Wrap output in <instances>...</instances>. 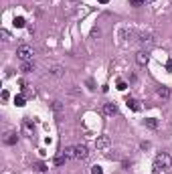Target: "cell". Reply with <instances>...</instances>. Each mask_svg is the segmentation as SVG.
<instances>
[{
	"label": "cell",
	"instance_id": "277c9868",
	"mask_svg": "<svg viewBox=\"0 0 172 174\" xmlns=\"http://www.w3.org/2000/svg\"><path fill=\"white\" fill-rule=\"evenodd\" d=\"M138 40L142 43V47H152V45H154V37L150 33H140Z\"/></svg>",
	"mask_w": 172,
	"mask_h": 174
},
{
	"label": "cell",
	"instance_id": "7c38bea8",
	"mask_svg": "<svg viewBox=\"0 0 172 174\" xmlns=\"http://www.w3.org/2000/svg\"><path fill=\"white\" fill-rule=\"evenodd\" d=\"M20 71H22V73H31V71H34V65H33V61H27V63H22V67H20Z\"/></svg>",
	"mask_w": 172,
	"mask_h": 174
},
{
	"label": "cell",
	"instance_id": "d4e9b609",
	"mask_svg": "<svg viewBox=\"0 0 172 174\" xmlns=\"http://www.w3.org/2000/svg\"><path fill=\"white\" fill-rule=\"evenodd\" d=\"M8 97H10V93H8L6 89H4V91H2V99H8Z\"/></svg>",
	"mask_w": 172,
	"mask_h": 174
},
{
	"label": "cell",
	"instance_id": "4316f807",
	"mask_svg": "<svg viewBox=\"0 0 172 174\" xmlns=\"http://www.w3.org/2000/svg\"><path fill=\"white\" fill-rule=\"evenodd\" d=\"M166 69H168V71H172V59L168 61V63H166Z\"/></svg>",
	"mask_w": 172,
	"mask_h": 174
},
{
	"label": "cell",
	"instance_id": "83f0119b",
	"mask_svg": "<svg viewBox=\"0 0 172 174\" xmlns=\"http://www.w3.org/2000/svg\"><path fill=\"white\" fill-rule=\"evenodd\" d=\"M99 2H101V4H107V2H109V0H99Z\"/></svg>",
	"mask_w": 172,
	"mask_h": 174
},
{
	"label": "cell",
	"instance_id": "ac0fdd59",
	"mask_svg": "<svg viewBox=\"0 0 172 174\" xmlns=\"http://www.w3.org/2000/svg\"><path fill=\"white\" fill-rule=\"evenodd\" d=\"M34 168H37L39 172H47V170H49V166H47L45 162H37V164H34Z\"/></svg>",
	"mask_w": 172,
	"mask_h": 174
},
{
	"label": "cell",
	"instance_id": "ffe728a7",
	"mask_svg": "<svg viewBox=\"0 0 172 174\" xmlns=\"http://www.w3.org/2000/svg\"><path fill=\"white\" fill-rule=\"evenodd\" d=\"M0 34H2V39H4V40H10V39H12V37H10V33H8L6 28H2V31H0Z\"/></svg>",
	"mask_w": 172,
	"mask_h": 174
},
{
	"label": "cell",
	"instance_id": "9a60e30c",
	"mask_svg": "<svg viewBox=\"0 0 172 174\" xmlns=\"http://www.w3.org/2000/svg\"><path fill=\"white\" fill-rule=\"evenodd\" d=\"M144 124H146L148 127H152V130H156V127H158V121H156V118H146Z\"/></svg>",
	"mask_w": 172,
	"mask_h": 174
},
{
	"label": "cell",
	"instance_id": "8992f818",
	"mask_svg": "<svg viewBox=\"0 0 172 174\" xmlns=\"http://www.w3.org/2000/svg\"><path fill=\"white\" fill-rule=\"evenodd\" d=\"M148 61H150L148 51H140V53L136 55V63H138V65H142V67H144V65H148Z\"/></svg>",
	"mask_w": 172,
	"mask_h": 174
},
{
	"label": "cell",
	"instance_id": "2e32d148",
	"mask_svg": "<svg viewBox=\"0 0 172 174\" xmlns=\"http://www.w3.org/2000/svg\"><path fill=\"white\" fill-rule=\"evenodd\" d=\"M63 156H65V158H75V146H69V148H65Z\"/></svg>",
	"mask_w": 172,
	"mask_h": 174
},
{
	"label": "cell",
	"instance_id": "7a4b0ae2",
	"mask_svg": "<svg viewBox=\"0 0 172 174\" xmlns=\"http://www.w3.org/2000/svg\"><path fill=\"white\" fill-rule=\"evenodd\" d=\"M16 55H18V59L22 61V63H27V61H33V47H28V45H20L18 49H16Z\"/></svg>",
	"mask_w": 172,
	"mask_h": 174
},
{
	"label": "cell",
	"instance_id": "5bb4252c",
	"mask_svg": "<svg viewBox=\"0 0 172 174\" xmlns=\"http://www.w3.org/2000/svg\"><path fill=\"white\" fill-rule=\"evenodd\" d=\"M12 24H14V27H16V28H22V27H24V24H27V20L22 18V16H14Z\"/></svg>",
	"mask_w": 172,
	"mask_h": 174
},
{
	"label": "cell",
	"instance_id": "4fadbf2b",
	"mask_svg": "<svg viewBox=\"0 0 172 174\" xmlns=\"http://www.w3.org/2000/svg\"><path fill=\"white\" fill-rule=\"evenodd\" d=\"M24 132L31 134V136H33V132H34V126L31 124V118H24Z\"/></svg>",
	"mask_w": 172,
	"mask_h": 174
},
{
	"label": "cell",
	"instance_id": "ba28073f",
	"mask_svg": "<svg viewBox=\"0 0 172 174\" xmlns=\"http://www.w3.org/2000/svg\"><path fill=\"white\" fill-rule=\"evenodd\" d=\"M103 114L105 115H115L118 114V105H115V103H105V105H103Z\"/></svg>",
	"mask_w": 172,
	"mask_h": 174
},
{
	"label": "cell",
	"instance_id": "e0dca14e",
	"mask_svg": "<svg viewBox=\"0 0 172 174\" xmlns=\"http://www.w3.org/2000/svg\"><path fill=\"white\" fill-rule=\"evenodd\" d=\"M14 105H16V107L24 105V95H16V97H14Z\"/></svg>",
	"mask_w": 172,
	"mask_h": 174
},
{
	"label": "cell",
	"instance_id": "5b68a950",
	"mask_svg": "<svg viewBox=\"0 0 172 174\" xmlns=\"http://www.w3.org/2000/svg\"><path fill=\"white\" fill-rule=\"evenodd\" d=\"M87 156H89V152H87V148L83 144L75 146V160H87Z\"/></svg>",
	"mask_w": 172,
	"mask_h": 174
},
{
	"label": "cell",
	"instance_id": "484cf974",
	"mask_svg": "<svg viewBox=\"0 0 172 174\" xmlns=\"http://www.w3.org/2000/svg\"><path fill=\"white\" fill-rule=\"evenodd\" d=\"M130 164H132V162H128V160H124V162H122V166L126 168V170H128V168H130Z\"/></svg>",
	"mask_w": 172,
	"mask_h": 174
},
{
	"label": "cell",
	"instance_id": "30bf717a",
	"mask_svg": "<svg viewBox=\"0 0 172 174\" xmlns=\"http://www.w3.org/2000/svg\"><path fill=\"white\" fill-rule=\"evenodd\" d=\"M49 71H51V75H53V77H63V73H65V69L61 67V65H53Z\"/></svg>",
	"mask_w": 172,
	"mask_h": 174
},
{
	"label": "cell",
	"instance_id": "603a6c76",
	"mask_svg": "<svg viewBox=\"0 0 172 174\" xmlns=\"http://www.w3.org/2000/svg\"><path fill=\"white\" fill-rule=\"evenodd\" d=\"M91 174H103V170H101V166H93L91 168Z\"/></svg>",
	"mask_w": 172,
	"mask_h": 174
},
{
	"label": "cell",
	"instance_id": "7402d4cb",
	"mask_svg": "<svg viewBox=\"0 0 172 174\" xmlns=\"http://www.w3.org/2000/svg\"><path fill=\"white\" fill-rule=\"evenodd\" d=\"M144 2H146V0H130V4H132V6H142Z\"/></svg>",
	"mask_w": 172,
	"mask_h": 174
},
{
	"label": "cell",
	"instance_id": "52a82bcc",
	"mask_svg": "<svg viewBox=\"0 0 172 174\" xmlns=\"http://www.w3.org/2000/svg\"><path fill=\"white\" fill-rule=\"evenodd\" d=\"M16 142H18V134H16V132H6V136H4V144L14 146Z\"/></svg>",
	"mask_w": 172,
	"mask_h": 174
},
{
	"label": "cell",
	"instance_id": "44dd1931",
	"mask_svg": "<svg viewBox=\"0 0 172 174\" xmlns=\"http://www.w3.org/2000/svg\"><path fill=\"white\" fill-rule=\"evenodd\" d=\"M53 109L57 111V114H61V109H63V105H61V101H53Z\"/></svg>",
	"mask_w": 172,
	"mask_h": 174
},
{
	"label": "cell",
	"instance_id": "6da1fadb",
	"mask_svg": "<svg viewBox=\"0 0 172 174\" xmlns=\"http://www.w3.org/2000/svg\"><path fill=\"white\" fill-rule=\"evenodd\" d=\"M172 166V156L168 152H160L154 160V174H160V170H168Z\"/></svg>",
	"mask_w": 172,
	"mask_h": 174
},
{
	"label": "cell",
	"instance_id": "d6986e66",
	"mask_svg": "<svg viewBox=\"0 0 172 174\" xmlns=\"http://www.w3.org/2000/svg\"><path fill=\"white\" fill-rule=\"evenodd\" d=\"M65 162H67L65 156H57V158H55V166H63Z\"/></svg>",
	"mask_w": 172,
	"mask_h": 174
},
{
	"label": "cell",
	"instance_id": "cb8c5ba5",
	"mask_svg": "<svg viewBox=\"0 0 172 174\" xmlns=\"http://www.w3.org/2000/svg\"><path fill=\"white\" fill-rule=\"evenodd\" d=\"M118 89H119V91H126V89H128L126 81H119V83H118Z\"/></svg>",
	"mask_w": 172,
	"mask_h": 174
},
{
	"label": "cell",
	"instance_id": "8fae6325",
	"mask_svg": "<svg viewBox=\"0 0 172 174\" xmlns=\"http://www.w3.org/2000/svg\"><path fill=\"white\" fill-rule=\"evenodd\" d=\"M126 105L130 107V109H134V111H138V109H140V105H138V101L134 99V97H128V99H126Z\"/></svg>",
	"mask_w": 172,
	"mask_h": 174
},
{
	"label": "cell",
	"instance_id": "9c48e42d",
	"mask_svg": "<svg viewBox=\"0 0 172 174\" xmlns=\"http://www.w3.org/2000/svg\"><path fill=\"white\" fill-rule=\"evenodd\" d=\"M156 95H158V97H162V99H168V97H170V89H168L166 85H162V87H158V89H156Z\"/></svg>",
	"mask_w": 172,
	"mask_h": 174
},
{
	"label": "cell",
	"instance_id": "3957f363",
	"mask_svg": "<svg viewBox=\"0 0 172 174\" xmlns=\"http://www.w3.org/2000/svg\"><path fill=\"white\" fill-rule=\"evenodd\" d=\"M109 146H112V140H109V136H99V138L95 140V148H97V150H107Z\"/></svg>",
	"mask_w": 172,
	"mask_h": 174
}]
</instances>
